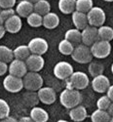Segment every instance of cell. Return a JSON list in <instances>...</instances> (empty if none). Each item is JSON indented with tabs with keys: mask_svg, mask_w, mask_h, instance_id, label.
<instances>
[{
	"mask_svg": "<svg viewBox=\"0 0 113 122\" xmlns=\"http://www.w3.org/2000/svg\"><path fill=\"white\" fill-rule=\"evenodd\" d=\"M82 101V95L76 89L65 88L59 94V102L63 107L65 108H72L80 105Z\"/></svg>",
	"mask_w": 113,
	"mask_h": 122,
	"instance_id": "obj_1",
	"label": "cell"
},
{
	"mask_svg": "<svg viewBox=\"0 0 113 122\" xmlns=\"http://www.w3.org/2000/svg\"><path fill=\"white\" fill-rule=\"evenodd\" d=\"M66 83H67L66 88L76 89L80 91L86 89L89 86L90 80L87 73L83 71H73V73L66 79Z\"/></svg>",
	"mask_w": 113,
	"mask_h": 122,
	"instance_id": "obj_2",
	"label": "cell"
},
{
	"mask_svg": "<svg viewBox=\"0 0 113 122\" xmlns=\"http://www.w3.org/2000/svg\"><path fill=\"white\" fill-rule=\"evenodd\" d=\"M74 62L78 64H89L93 61V55L91 53V49L89 46H86L83 43H80L74 46L73 52L70 55Z\"/></svg>",
	"mask_w": 113,
	"mask_h": 122,
	"instance_id": "obj_3",
	"label": "cell"
},
{
	"mask_svg": "<svg viewBox=\"0 0 113 122\" xmlns=\"http://www.w3.org/2000/svg\"><path fill=\"white\" fill-rule=\"evenodd\" d=\"M23 83H24V88L26 89L27 91L37 92L41 87H43L44 80L43 77L39 74V72L27 71L26 74L23 77Z\"/></svg>",
	"mask_w": 113,
	"mask_h": 122,
	"instance_id": "obj_4",
	"label": "cell"
},
{
	"mask_svg": "<svg viewBox=\"0 0 113 122\" xmlns=\"http://www.w3.org/2000/svg\"><path fill=\"white\" fill-rule=\"evenodd\" d=\"M86 15H87L88 24L91 26L99 27L101 25H103L105 23L106 15H105L104 10L100 7L94 6Z\"/></svg>",
	"mask_w": 113,
	"mask_h": 122,
	"instance_id": "obj_5",
	"label": "cell"
},
{
	"mask_svg": "<svg viewBox=\"0 0 113 122\" xmlns=\"http://www.w3.org/2000/svg\"><path fill=\"white\" fill-rule=\"evenodd\" d=\"M91 53L93 55V58L101 60L107 58L111 53V44L108 41L104 40H98L93 45L90 47Z\"/></svg>",
	"mask_w": 113,
	"mask_h": 122,
	"instance_id": "obj_6",
	"label": "cell"
},
{
	"mask_svg": "<svg viewBox=\"0 0 113 122\" xmlns=\"http://www.w3.org/2000/svg\"><path fill=\"white\" fill-rule=\"evenodd\" d=\"M3 87L9 93H19L24 89L23 78L8 74L3 80Z\"/></svg>",
	"mask_w": 113,
	"mask_h": 122,
	"instance_id": "obj_7",
	"label": "cell"
},
{
	"mask_svg": "<svg viewBox=\"0 0 113 122\" xmlns=\"http://www.w3.org/2000/svg\"><path fill=\"white\" fill-rule=\"evenodd\" d=\"M27 47L31 54H36L43 56L49 49V44L47 40L42 37H34L27 44Z\"/></svg>",
	"mask_w": 113,
	"mask_h": 122,
	"instance_id": "obj_8",
	"label": "cell"
},
{
	"mask_svg": "<svg viewBox=\"0 0 113 122\" xmlns=\"http://www.w3.org/2000/svg\"><path fill=\"white\" fill-rule=\"evenodd\" d=\"M73 66L71 64H69L68 62H64V61H61L59 62L55 65L53 72L54 75L60 80H66L71 74L73 73Z\"/></svg>",
	"mask_w": 113,
	"mask_h": 122,
	"instance_id": "obj_9",
	"label": "cell"
},
{
	"mask_svg": "<svg viewBox=\"0 0 113 122\" xmlns=\"http://www.w3.org/2000/svg\"><path fill=\"white\" fill-rule=\"evenodd\" d=\"M81 38L82 43L86 46L91 47L95 42L98 40V27L87 25L84 29L81 30Z\"/></svg>",
	"mask_w": 113,
	"mask_h": 122,
	"instance_id": "obj_10",
	"label": "cell"
},
{
	"mask_svg": "<svg viewBox=\"0 0 113 122\" xmlns=\"http://www.w3.org/2000/svg\"><path fill=\"white\" fill-rule=\"evenodd\" d=\"M25 62L28 71H33V72H39L40 70L43 69L45 66L44 58L36 54H30Z\"/></svg>",
	"mask_w": 113,
	"mask_h": 122,
	"instance_id": "obj_11",
	"label": "cell"
},
{
	"mask_svg": "<svg viewBox=\"0 0 113 122\" xmlns=\"http://www.w3.org/2000/svg\"><path fill=\"white\" fill-rule=\"evenodd\" d=\"M27 71L28 70H27V67H26V65H25V61L14 59L8 66L9 74H12V75L17 76V77L23 78L26 74Z\"/></svg>",
	"mask_w": 113,
	"mask_h": 122,
	"instance_id": "obj_12",
	"label": "cell"
},
{
	"mask_svg": "<svg viewBox=\"0 0 113 122\" xmlns=\"http://www.w3.org/2000/svg\"><path fill=\"white\" fill-rule=\"evenodd\" d=\"M37 96L39 102L44 105H52L57 100L56 91L52 87H41L37 91Z\"/></svg>",
	"mask_w": 113,
	"mask_h": 122,
	"instance_id": "obj_13",
	"label": "cell"
},
{
	"mask_svg": "<svg viewBox=\"0 0 113 122\" xmlns=\"http://www.w3.org/2000/svg\"><path fill=\"white\" fill-rule=\"evenodd\" d=\"M91 85H92V88H93V90L95 92L103 94L106 92V90L110 86V81L106 75L100 74V75H98L96 77H93Z\"/></svg>",
	"mask_w": 113,
	"mask_h": 122,
	"instance_id": "obj_14",
	"label": "cell"
},
{
	"mask_svg": "<svg viewBox=\"0 0 113 122\" xmlns=\"http://www.w3.org/2000/svg\"><path fill=\"white\" fill-rule=\"evenodd\" d=\"M4 27L6 32L9 33H18L23 26V22L22 18L19 17L17 14L13 15L12 17H10L7 21L4 23Z\"/></svg>",
	"mask_w": 113,
	"mask_h": 122,
	"instance_id": "obj_15",
	"label": "cell"
},
{
	"mask_svg": "<svg viewBox=\"0 0 113 122\" xmlns=\"http://www.w3.org/2000/svg\"><path fill=\"white\" fill-rule=\"evenodd\" d=\"M69 117L74 122H82L88 117L87 109L84 106L78 105L69 110Z\"/></svg>",
	"mask_w": 113,
	"mask_h": 122,
	"instance_id": "obj_16",
	"label": "cell"
},
{
	"mask_svg": "<svg viewBox=\"0 0 113 122\" xmlns=\"http://www.w3.org/2000/svg\"><path fill=\"white\" fill-rule=\"evenodd\" d=\"M15 12L20 18H26L33 12V4L25 1V0H22L17 4Z\"/></svg>",
	"mask_w": 113,
	"mask_h": 122,
	"instance_id": "obj_17",
	"label": "cell"
},
{
	"mask_svg": "<svg viewBox=\"0 0 113 122\" xmlns=\"http://www.w3.org/2000/svg\"><path fill=\"white\" fill-rule=\"evenodd\" d=\"M71 19H72V23L75 26V28L82 30L84 29L89 24L87 20V15L85 13H82L79 11H74L71 14Z\"/></svg>",
	"mask_w": 113,
	"mask_h": 122,
	"instance_id": "obj_18",
	"label": "cell"
},
{
	"mask_svg": "<svg viewBox=\"0 0 113 122\" xmlns=\"http://www.w3.org/2000/svg\"><path fill=\"white\" fill-rule=\"evenodd\" d=\"M59 25V17L53 12H49L43 16L42 25L47 29H54Z\"/></svg>",
	"mask_w": 113,
	"mask_h": 122,
	"instance_id": "obj_19",
	"label": "cell"
},
{
	"mask_svg": "<svg viewBox=\"0 0 113 122\" xmlns=\"http://www.w3.org/2000/svg\"><path fill=\"white\" fill-rule=\"evenodd\" d=\"M29 116L34 122H47L49 120V113L40 107H31Z\"/></svg>",
	"mask_w": 113,
	"mask_h": 122,
	"instance_id": "obj_20",
	"label": "cell"
},
{
	"mask_svg": "<svg viewBox=\"0 0 113 122\" xmlns=\"http://www.w3.org/2000/svg\"><path fill=\"white\" fill-rule=\"evenodd\" d=\"M64 39H66L67 41H69L71 44H73L74 46L82 43V38H81V30L77 28H70L64 34Z\"/></svg>",
	"mask_w": 113,
	"mask_h": 122,
	"instance_id": "obj_21",
	"label": "cell"
},
{
	"mask_svg": "<svg viewBox=\"0 0 113 122\" xmlns=\"http://www.w3.org/2000/svg\"><path fill=\"white\" fill-rule=\"evenodd\" d=\"M75 2L76 0H59L58 7L63 14L69 15L75 11Z\"/></svg>",
	"mask_w": 113,
	"mask_h": 122,
	"instance_id": "obj_22",
	"label": "cell"
},
{
	"mask_svg": "<svg viewBox=\"0 0 113 122\" xmlns=\"http://www.w3.org/2000/svg\"><path fill=\"white\" fill-rule=\"evenodd\" d=\"M33 12L44 16L51 12V4L48 0H38L36 3L33 4Z\"/></svg>",
	"mask_w": 113,
	"mask_h": 122,
	"instance_id": "obj_23",
	"label": "cell"
},
{
	"mask_svg": "<svg viewBox=\"0 0 113 122\" xmlns=\"http://www.w3.org/2000/svg\"><path fill=\"white\" fill-rule=\"evenodd\" d=\"M98 34L99 40H104V41L110 42L113 39V28L109 25H101L98 27Z\"/></svg>",
	"mask_w": 113,
	"mask_h": 122,
	"instance_id": "obj_24",
	"label": "cell"
},
{
	"mask_svg": "<svg viewBox=\"0 0 113 122\" xmlns=\"http://www.w3.org/2000/svg\"><path fill=\"white\" fill-rule=\"evenodd\" d=\"M30 54L31 53H30L27 45H19L13 50L14 59L20 60V61H25Z\"/></svg>",
	"mask_w": 113,
	"mask_h": 122,
	"instance_id": "obj_25",
	"label": "cell"
},
{
	"mask_svg": "<svg viewBox=\"0 0 113 122\" xmlns=\"http://www.w3.org/2000/svg\"><path fill=\"white\" fill-rule=\"evenodd\" d=\"M88 70L89 73L92 77H96L98 75L103 74L104 71V66L102 65L100 62H90L89 63V66H88Z\"/></svg>",
	"mask_w": 113,
	"mask_h": 122,
	"instance_id": "obj_26",
	"label": "cell"
},
{
	"mask_svg": "<svg viewBox=\"0 0 113 122\" xmlns=\"http://www.w3.org/2000/svg\"><path fill=\"white\" fill-rule=\"evenodd\" d=\"M14 60L13 50L8 46L0 45V62H4L6 64H10Z\"/></svg>",
	"mask_w": 113,
	"mask_h": 122,
	"instance_id": "obj_27",
	"label": "cell"
},
{
	"mask_svg": "<svg viewBox=\"0 0 113 122\" xmlns=\"http://www.w3.org/2000/svg\"><path fill=\"white\" fill-rule=\"evenodd\" d=\"M109 119H110V116L107 113L106 110L97 108L94 112L91 114L92 122H108Z\"/></svg>",
	"mask_w": 113,
	"mask_h": 122,
	"instance_id": "obj_28",
	"label": "cell"
},
{
	"mask_svg": "<svg viewBox=\"0 0 113 122\" xmlns=\"http://www.w3.org/2000/svg\"><path fill=\"white\" fill-rule=\"evenodd\" d=\"M93 7V0H76L75 2V11H79L85 14H87Z\"/></svg>",
	"mask_w": 113,
	"mask_h": 122,
	"instance_id": "obj_29",
	"label": "cell"
},
{
	"mask_svg": "<svg viewBox=\"0 0 113 122\" xmlns=\"http://www.w3.org/2000/svg\"><path fill=\"white\" fill-rule=\"evenodd\" d=\"M58 49H59L60 54H63L64 56H69V55L72 54V52H73L74 45L71 44L69 41H67L66 39H63V40H60V41H59Z\"/></svg>",
	"mask_w": 113,
	"mask_h": 122,
	"instance_id": "obj_30",
	"label": "cell"
},
{
	"mask_svg": "<svg viewBox=\"0 0 113 122\" xmlns=\"http://www.w3.org/2000/svg\"><path fill=\"white\" fill-rule=\"evenodd\" d=\"M42 20H43V17L35 13V12H32L30 15H28L26 17V22H27V25L31 27H39L42 25Z\"/></svg>",
	"mask_w": 113,
	"mask_h": 122,
	"instance_id": "obj_31",
	"label": "cell"
},
{
	"mask_svg": "<svg viewBox=\"0 0 113 122\" xmlns=\"http://www.w3.org/2000/svg\"><path fill=\"white\" fill-rule=\"evenodd\" d=\"M24 101L28 107H36V105L38 104L39 99H38L37 93L33 92V91H27L26 94L24 95Z\"/></svg>",
	"mask_w": 113,
	"mask_h": 122,
	"instance_id": "obj_32",
	"label": "cell"
},
{
	"mask_svg": "<svg viewBox=\"0 0 113 122\" xmlns=\"http://www.w3.org/2000/svg\"><path fill=\"white\" fill-rule=\"evenodd\" d=\"M16 12L14 8H11V9H1L0 11V25H4V23L7 21V20L12 17L13 15H15Z\"/></svg>",
	"mask_w": 113,
	"mask_h": 122,
	"instance_id": "obj_33",
	"label": "cell"
},
{
	"mask_svg": "<svg viewBox=\"0 0 113 122\" xmlns=\"http://www.w3.org/2000/svg\"><path fill=\"white\" fill-rule=\"evenodd\" d=\"M10 106L8 105V103L3 100L0 99V119H3L7 116L10 115Z\"/></svg>",
	"mask_w": 113,
	"mask_h": 122,
	"instance_id": "obj_34",
	"label": "cell"
},
{
	"mask_svg": "<svg viewBox=\"0 0 113 122\" xmlns=\"http://www.w3.org/2000/svg\"><path fill=\"white\" fill-rule=\"evenodd\" d=\"M111 103V101L109 100V98L106 95H102L101 97L98 98V100L97 101V107L98 109H102V110H106L107 107H109Z\"/></svg>",
	"mask_w": 113,
	"mask_h": 122,
	"instance_id": "obj_35",
	"label": "cell"
},
{
	"mask_svg": "<svg viewBox=\"0 0 113 122\" xmlns=\"http://www.w3.org/2000/svg\"><path fill=\"white\" fill-rule=\"evenodd\" d=\"M16 0H0V8L1 9H11L15 7Z\"/></svg>",
	"mask_w": 113,
	"mask_h": 122,
	"instance_id": "obj_36",
	"label": "cell"
},
{
	"mask_svg": "<svg viewBox=\"0 0 113 122\" xmlns=\"http://www.w3.org/2000/svg\"><path fill=\"white\" fill-rule=\"evenodd\" d=\"M8 71V64L4 62H0V76H3Z\"/></svg>",
	"mask_w": 113,
	"mask_h": 122,
	"instance_id": "obj_37",
	"label": "cell"
},
{
	"mask_svg": "<svg viewBox=\"0 0 113 122\" xmlns=\"http://www.w3.org/2000/svg\"><path fill=\"white\" fill-rule=\"evenodd\" d=\"M106 96L109 98V100L111 102H113V85L110 84V86L108 87V89L106 90Z\"/></svg>",
	"mask_w": 113,
	"mask_h": 122,
	"instance_id": "obj_38",
	"label": "cell"
},
{
	"mask_svg": "<svg viewBox=\"0 0 113 122\" xmlns=\"http://www.w3.org/2000/svg\"><path fill=\"white\" fill-rule=\"evenodd\" d=\"M0 122H18V120L15 118V117H12V116H7L3 119H1Z\"/></svg>",
	"mask_w": 113,
	"mask_h": 122,
	"instance_id": "obj_39",
	"label": "cell"
},
{
	"mask_svg": "<svg viewBox=\"0 0 113 122\" xmlns=\"http://www.w3.org/2000/svg\"><path fill=\"white\" fill-rule=\"evenodd\" d=\"M18 122H34L30 116H23L22 118H20V120H18Z\"/></svg>",
	"mask_w": 113,
	"mask_h": 122,
	"instance_id": "obj_40",
	"label": "cell"
},
{
	"mask_svg": "<svg viewBox=\"0 0 113 122\" xmlns=\"http://www.w3.org/2000/svg\"><path fill=\"white\" fill-rule=\"evenodd\" d=\"M106 111H107V113L109 114L110 117H113V102H111V103H110V105L107 107Z\"/></svg>",
	"mask_w": 113,
	"mask_h": 122,
	"instance_id": "obj_41",
	"label": "cell"
},
{
	"mask_svg": "<svg viewBox=\"0 0 113 122\" xmlns=\"http://www.w3.org/2000/svg\"><path fill=\"white\" fill-rule=\"evenodd\" d=\"M5 33H6V30H5V27H4V25H0V39L4 37Z\"/></svg>",
	"mask_w": 113,
	"mask_h": 122,
	"instance_id": "obj_42",
	"label": "cell"
},
{
	"mask_svg": "<svg viewBox=\"0 0 113 122\" xmlns=\"http://www.w3.org/2000/svg\"><path fill=\"white\" fill-rule=\"evenodd\" d=\"M25 1H27V2H30L31 4H34V3H36L38 0H25Z\"/></svg>",
	"mask_w": 113,
	"mask_h": 122,
	"instance_id": "obj_43",
	"label": "cell"
},
{
	"mask_svg": "<svg viewBox=\"0 0 113 122\" xmlns=\"http://www.w3.org/2000/svg\"><path fill=\"white\" fill-rule=\"evenodd\" d=\"M57 122H69V121H67V120H64V119H59V120H58Z\"/></svg>",
	"mask_w": 113,
	"mask_h": 122,
	"instance_id": "obj_44",
	"label": "cell"
},
{
	"mask_svg": "<svg viewBox=\"0 0 113 122\" xmlns=\"http://www.w3.org/2000/svg\"><path fill=\"white\" fill-rule=\"evenodd\" d=\"M105 2H113V0H103Z\"/></svg>",
	"mask_w": 113,
	"mask_h": 122,
	"instance_id": "obj_45",
	"label": "cell"
},
{
	"mask_svg": "<svg viewBox=\"0 0 113 122\" xmlns=\"http://www.w3.org/2000/svg\"><path fill=\"white\" fill-rule=\"evenodd\" d=\"M111 72H112V74H113V64L111 65Z\"/></svg>",
	"mask_w": 113,
	"mask_h": 122,
	"instance_id": "obj_46",
	"label": "cell"
},
{
	"mask_svg": "<svg viewBox=\"0 0 113 122\" xmlns=\"http://www.w3.org/2000/svg\"><path fill=\"white\" fill-rule=\"evenodd\" d=\"M108 122H113V117H110V119H109Z\"/></svg>",
	"mask_w": 113,
	"mask_h": 122,
	"instance_id": "obj_47",
	"label": "cell"
},
{
	"mask_svg": "<svg viewBox=\"0 0 113 122\" xmlns=\"http://www.w3.org/2000/svg\"><path fill=\"white\" fill-rule=\"evenodd\" d=\"M0 11H1V8H0Z\"/></svg>",
	"mask_w": 113,
	"mask_h": 122,
	"instance_id": "obj_48",
	"label": "cell"
}]
</instances>
